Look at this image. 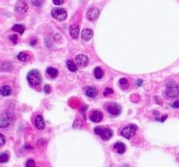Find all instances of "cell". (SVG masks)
<instances>
[{"mask_svg":"<svg viewBox=\"0 0 179 167\" xmlns=\"http://www.w3.org/2000/svg\"><path fill=\"white\" fill-rule=\"evenodd\" d=\"M165 94L170 98H176L179 96V86L174 81H169L166 84Z\"/></svg>","mask_w":179,"mask_h":167,"instance_id":"1","label":"cell"},{"mask_svg":"<svg viewBox=\"0 0 179 167\" xmlns=\"http://www.w3.org/2000/svg\"><path fill=\"white\" fill-rule=\"evenodd\" d=\"M27 81H28V82L32 86H38L41 84V81H42L41 74L38 70H36V69L31 70L27 74Z\"/></svg>","mask_w":179,"mask_h":167,"instance_id":"2","label":"cell"},{"mask_svg":"<svg viewBox=\"0 0 179 167\" xmlns=\"http://www.w3.org/2000/svg\"><path fill=\"white\" fill-rule=\"evenodd\" d=\"M137 129L138 128H137V126L135 124H129L126 127H124L122 129L121 134L123 137H125L127 139H130L132 136H135Z\"/></svg>","mask_w":179,"mask_h":167,"instance_id":"3","label":"cell"},{"mask_svg":"<svg viewBox=\"0 0 179 167\" xmlns=\"http://www.w3.org/2000/svg\"><path fill=\"white\" fill-rule=\"evenodd\" d=\"M12 122V116L10 112H3L0 114V128L5 129L9 127Z\"/></svg>","mask_w":179,"mask_h":167,"instance_id":"4","label":"cell"},{"mask_svg":"<svg viewBox=\"0 0 179 167\" xmlns=\"http://www.w3.org/2000/svg\"><path fill=\"white\" fill-rule=\"evenodd\" d=\"M51 14L52 16V18H54L55 19H58V20H65L67 17V13L66 11L62 9V8H54L51 11Z\"/></svg>","mask_w":179,"mask_h":167,"instance_id":"5","label":"cell"},{"mask_svg":"<svg viewBox=\"0 0 179 167\" xmlns=\"http://www.w3.org/2000/svg\"><path fill=\"white\" fill-rule=\"evenodd\" d=\"M15 10L19 14L25 15L27 12V11H28V5H27V4L25 1H23V0H19L15 5Z\"/></svg>","mask_w":179,"mask_h":167,"instance_id":"6","label":"cell"},{"mask_svg":"<svg viewBox=\"0 0 179 167\" xmlns=\"http://www.w3.org/2000/svg\"><path fill=\"white\" fill-rule=\"evenodd\" d=\"M107 111L109 114H111L113 116H118L121 113V108L117 103H110L107 107Z\"/></svg>","mask_w":179,"mask_h":167,"instance_id":"7","label":"cell"},{"mask_svg":"<svg viewBox=\"0 0 179 167\" xmlns=\"http://www.w3.org/2000/svg\"><path fill=\"white\" fill-rule=\"evenodd\" d=\"M75 63L77 67H85L88 63V57L85 54H79L75 57Z\"/></svg>","mask_w":179,"mask_h":167,"instance_id":"8","label":"cell"},{"mask_svg":"<svg viewBox=\"0 0 179 167\" xmlns=\"http://www.w3.org/2000/svg\"><path fill=\"white\" fill-rule=\"evenodd\" d=\"M100 15V11L96 8H91L87 12V19L89 21H94L98 19Z\"/></svg>","mask_w":179,"mask_h":167,"instance_id":"9","label":"cell"},{"mask_svg":"<svg viewBox=\"0 0 179 167\" xmlns=\"http://www.w3.org/2000/svg\"><path fill=\"white\" fill-rule=\"evenodd\" d=\"M103 118V115L101 111L98 110H94L92 112L90 116V120L93 122H100Z\"/></svg>","mask_w":179,"mask_h":167,"instance_id":"10","label":"cell"},{"mask_svg":"<svg viewBox=\"0 0 179 167\" xmlns=\"http://www.w3.org/2000/svg\"><path fill=\"white\" fill-rule=\"evenodd\" d=\"M69 33H70V36L72 37V39H77L79 37V34H80V26L78 25H71L69 28Z\"/></svg>","mask_w":179,"mask_h":167,"instance_id":"11","label":"cell"},{"mask_svg":"<svg viewBox=\"0 0 179 167\" xmlns=\"http://www.w3.org/2000/svg\"><path fill=\"white\" fill-rule=\"evenodd\" d=\"M35 126L39 130H42L45 129L46 124H45V122H44L43 117L41 116L40 115H38L36 116V118H35Z\"/></svg>","mask_w":179,"mask_h":167,"instance_id":"12","label":"cell"},{"mask_svg":"<svg viewBox=\"0 0 179 167\" xmlns=\"http://www.w3.org/2000/svg\"><path fill=\"white\" fill-rule=\"evenodd\" d=\"M12 93V88L10 85H2L0 86V94L2 96H9Z\"/></svg>","mask_w":179,"mask_h":167,"instance_id":"13","label":"cell"},{"mask_svg":"<svg viewBox=\"0 0 179 167\" xmlns=\"http://www.w3.org/2000/svg\"><path fill=\"white\" fill-rule=\"evenodd\" d=\"M113 136V131L111 129H109V128H103V130L101 134V137L102 140H105V141H107L109 140L110 138L112 137Z\"/></svg>","mask_w":179,"mask_h":167,"instance_id":"14","label":"cell"},{"mask_svg":"<svg viewBox=\"0 0 179 167\" xmlns=\"http://www.w3.org/2000/svg\"><path fill=\"white\" fill-rule=\"evenodd\" d=\"M93 36V32L90 29H84L81 33V38L85 41L90 40Z\"/></svg>","mask_w":179,"mask_h":167,"instance_id":"15","label":"cell"},{"mask_svg":"<svg viewBox=\"0 0 179 167\" xmlns=\"http://www.w3.org/2000/svg\"><path fill=\"white\" fill-rule=\"evenodd\" d=\"M85 94L87 96L90 97V98H93V97L97 95L98 92H97V89H96L94 87H88L85 89Z\"/></svg>","mask_w":179,"mask_h":167,"instance_id":"16","label":"cell"},{"mask_svg":"<svg viewBox=\"0 0 179 167\" xmlns=\"http://www.w3.org/2000/svg\"><path fill=\"white\" fill-rule=\"evenodd\" d=\"M114 148L119 153V154H123V153H124L125 150H126V145L123 144V143H121V142L116 143L114 145Z\"/></svg>","mask_w":179,"mask_h":167,"instance_id":"17","label":"cell"},{"mask_svg":"<svg viewBox=\"0 0 179 167\" xmlns=\"http://www.w3.org/2000/svg\"><path fill=\"white\" fill-rule=\"evenodd\" d=\"M66 67L71 72H75L77 70V65L75 61H73L72 60H69L66 61Z\"/></svg>","mask_w":179,"mask_h":167,"instance_id":"18","label":"cell"},{"mask_svg":"<svg viewBox=\"0 0 179 167\" xmlns=\"http://www.w3.org/2000/svg\"><path fill=\"white\" fill-rule=\"evenodd\" d=\"M119 86L121 89L125 90L129 88V81L126 78H121L119 80Z\"/></svg>","mask_w":179,"mask_h":167,"instance_id":"19","label":"cell"},{"mask_svg":"<svg viewBox=\"0 0 179 167\" xmlns=\"http://www.w3.org/2000/svg\"><path fill=\"white\" fill-rule=\"evenodd\" d=\"M46 73L49 76H51L52 78H55V77H57L58 76V70L56 68H54V67H48L46 69Z\"/></svg>","mask_w":179,"mask_h":167,"instance_id":"20","label":"cell"},{"mask_svg":"<svg viewBox=\"0 0 179 167\" xmlns=\"http://www.w3.org/2000/svg\"><path fill=\"white\" fill-rule=\"evenodd\" d=\"M94 76L96 79H101L103 77V75H104V72L102 70V68L101 67H97L95 69H94Z\"/></svg>","mask_w":179,"mask_h":167,"instance_id":"21","label":"cell"},{"mask_svg":"<svg viewBox=\"0 0 179 167\" xmlns=\"http://www.w3.org/2000/svg\"><path fill=\"white\" fill-rule=\"evenodd\" d=\"M9 158H10V154H9L7 151L0 153V164L8 162Z\"/></svg>","mask_w":179,"mask_h":167,"instance_id":"22","label":"cell"},{"mask_svg":"<svg viewBox=\"0 0 179 167\" xmlns=\"http://www.w3.org/2000/svg\"><path fill=\"white\" fill-rule=\"evenodd\" d=\"M12 30L20 33V34H23L24 32H25V26L22 25H13Z\"/></svg>","mask_w":179,"mask_h":167,"instance_id":"23","label":"cell"},{"mask_svg":"<svg viewBox=\"0 0 179 167\" xmlns=\"http://www.w3.org/2000/svg\"><path fill=\"white\" fill-rule=\"evenodd\" d=\"M18 59H19L20 61H29L30 57H29V55L27 54L26 53L22 52V53H19V55H18Z\"/></svg>","mask_w":179,"mask_h":167,"instance_id":"24","label":"cell"},{"mask_svg":"<svg viewBox=\"0 0 179 167\" xmlns=\"http://www.w3.org/2000/svg\"><path fill=\"white\" fill-rule=\"evenodd\" d=\"M25 167H36L35 165V162L32 159H28L25 164Z\"/></svg>","mask_w":179,"mask_h":167,"instance_id":"25","label":"cell"},{"mask_svg":"<svg viewBox=\"0 0 179 167\" xmlns=\"http://www.w3.org/2000/svg\"><path fill=\"white\" fill-rule=\"evenodd\" d=\"M18 39H19V37H18L17 34H12V35L10 36V40L11 41L12 43L16 44L18 42Z\"/></svg>","mask_w":179,"mask_h":167,"instance_id":"26","label":"cell"},{"mask_svg":"<svg viewBox=\"0 0 179 167\" xmlns=\"http://www.w3.org/2000/svg\"><path fill=\"white\" fill-rule=\"evenodd\" d=\"M44 0H32V4L35 6H40L43 4Z\"/></svg>","mask_w":179,"mask_h":167,"instance_id":"27","label":"cell"},{"mask_svg":"<svg viewBox=\"0 0 179 167\" xmlns=\"http://www.w3.org/2000/svg\"><path fill=\"white\" fill-rule=\"evenodd\" d=\"M5 144V137L2 133H0V147H3Z\"/></svg>","mask_w":179,"mask_h":167,"instance_id":"28","label":"cell"},{"mask_svg":"<svg viewBox=\"0 0 179 167\" xmlns=\"http://www.w3.org/2000/svg\"><path fill=\"white\" fill-rule=\"evenodd\" d=\"M94 133L96 134V135H99V136H101V132H102V130H103V128L102 127H100V126H97V127H95L94 128Z\"/></svg>","mask_w":179,"mask_h":167,"instance_id":"29","label":"cell"},{"mask_svg":"<svg viewBox=\"0 0 179 167\" xmlns=\"http://www.w3.org/2000/svg\"><path fill=\"white\" fill-rule=\"evenodd\" d=\"M113 93H114V90H113L112 88H107L105 89V91H104L103 94H104L105 96H107V95H108V94H113Z\"/></svg>","mask_w":179,"mask_h":167,"instance_id":"30","label":"cell"},{"mask_svg":"<svg viewBox=\"0 0 179 167\" xmlns=\"http://www.w3.org/2000/svg\"><path fill=\"white\" fill-rule=\"evenodd\" d=\"M52 2L55 5H61L64 4L65 0H52Z\"/></svg>","mask_w":179,"mask_h":167,"instance_id":"31","label":"cell"},{"mask_svg":"<svg viewBox=\"0 0 179 167\" xmlns=\"http://www.w3.org/2000/svg\"><path fill=\"white\" fill-rule=\"evenodd\" d=\"M44 91H45L46 94H50V92H51V87L49 85H45Z\"/></svg>","mask_w":179,"mask_h":167,"instance_id":"32","label":"cell"},{"mask_svg":"<svg viewBox=\"0 0 179 167\" xmlns=\"http://www.w3.org/2000/svg\"><path fill=\"white\" fill-rule=\"evenodd\" d=\"M172 108H179V100H177V101H176L172 103Z\"/></svg>","mask_w":179,"mask_h":167,"instance_id":"33","label":"cell"},{"mask_svg":"<svg viewBox=\"0 0 179 167\" xmlns=\"http://www.w3.org/2000/svg\"><path fill=\"white\" fill-rule=\"evenodd\" d=\"M142 83H143V80H137V81H136L137 86H141Z\"/></svg>","mask_w":179,"mask_h":167,"instance_id":"34","label":"cell"},{"mask_svg":"<svg viewBox=\"0 0 179 167\" xmlns=\"http://www.w3.org/2000/svg\"><path fill=\"white\" fill-rule=\"evenodd\" d=\"M166 118H167V115H164L163 116H162V118H161V122H164L165 120H166Z\"/></svg>","mask_w":179,"mask_h":167,"instance_id":"35","label":"cell"},{"mask_svg":"<svg viewBox=\"0 0 179 167\" xmlns=\"http://www.w3.org/2000/svg\"><path fill=\"white\" fill-rule=\"evenodd\" d=\"M122 167H129V166H128V165H123Z\"/></svg>","mask_w":179,"mask_h":167,"instance_id":"36","label":"cell"}]
</instances>
